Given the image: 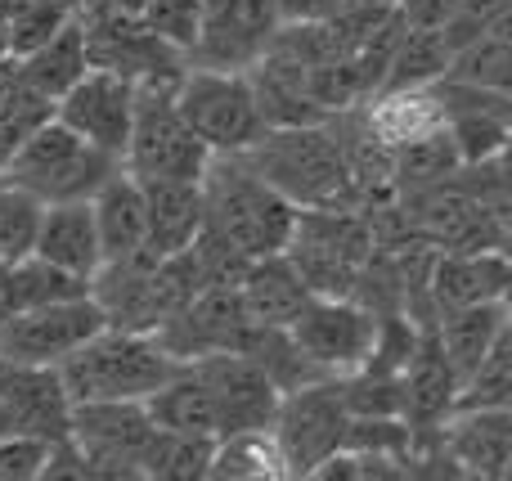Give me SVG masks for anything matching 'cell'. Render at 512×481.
I'll list each match as a JSON object with an SVG mask.
<instances>
[{
  "label": "cell",
  "instance_id": "6da1fadb",
  "mask_svg": "<svg viewBox=\"0 0 512 481\" xmlns=\"http://www.w3.org/2000/svg\"><path fill=\"white\" fill-rule=\"evenodd\" d=\"M203 194H207V230H216L225 243H234L248 261L288 252L301 207L292 198H283L243 153H216L203 176Z\"/></svg>",
  "mask_w": 512,
  "mask_h": 481
},
{
  "label": "cell",
  "instance_id": "7a4b0ae2",
  "mask_svg": "<svg viewBox=\"0 0 512 481\" xmlns=\"http://www.w3.org/2000/svg\"><path fill=\"white\" fill-rule=\"evenodd\" d=\"M243 158L297 207H351V153L337 140V117L310 126H279Z\"/></svg>",
  "mask_w": 512,
  "mask_h": 481
},
{
  "label": "cell",
  "instance_id": "3957f363",
  "mask_svg": "<svg viewBox=\"0 0 512 481\" xmlns=\"http://www.w3.org/2000/svg\"><path fill=\"white\" fill-rule=\"evenodd\" d=\"M176 369L180 360L153 333H131V329H99L72 356L59 360V374L72 405L149 401Z\"/></svg>",
  "mask_w": 512,
  "mask_h": 481
},
{
  "label": "cell",
  "instance_id": "277c9868",
  "mask_svg": "<svg viewBox=\"0 0 512 481\" xmlns=\"http://www.w3.org/2000/svg\"><path fill=\"white\" fill-rule=\"evenodd\" d=\"M189 72V68H185ZM185 72H158V77L135 81V126L126 171L140 180H203L216 153L198 140V131L180 113V77Z\"/></svg>",
  "mask_w": 512,
  "mask_h": 481
},
{
  "label": "cell",
  "instance_id": "5b68a950",
  "mask_svg": "<svg viewBox=\"0 0 512 481\" xmlns=\"http://www.w3.org/2000/svg\"><path fill=\"white\" fill-rule=\"evenodd\" d=\"M126 171L117 153L99 149V144L81 140L72 126L59 122V113L14 153L5 176L18 180L23 189L41 194L45 203H77V198H95L108 180Z\"/></svg>",
  "mask_w": 512,
  "mask_h": 481
},
{
  "label": "cell",
  "instance_id": "8992f818",
  "mask_svg": "<svg viewBox=\"0 0 512 481\" xmlns=\"http://www.w3.org/2000/svg\"><path fill=\"white\" fill-rule=\"evenodd\" d=\"M378 252V230L355 207H301L288 257L315 297H351L364 261Z\"/></svg>",
  "mask_w": 512,
  "mask_h": 481
},
{
  "label": "cell",
  "instance_id": "52a82bcc",
  "mask_svg": "<svg viewBox=\"0 0 512 481\" xmlns=\"http://www.w3.org/2000/svg\"><path fill=\"white\" fill-rule=\"evenodd\" d=\"M180 113L198 131V140L212 153H248L252 144H261L270 135L248 68H203L189 63V72L180 77Z\"/></svg>",
  "mask_w": 512,
  "mask_h": 481
},
{
  "label": "cell",
  "instance_id": "ba28073f",
  "mask_svg": "<svg viewBox=\"0 0 512 481\" xmlns=\"http://www.w3.org/2000/svg\"><path fill=\"white\" fill-rule=\"evenodd\" d=\"M346 428H351V405L342 378H319L297 392H283L279 414L270 423L288 477H315L328 459L342 455Z\"/></svg>",
  "mask_w": 512,
  "mask_h": 481
},
{
  "label": "cell",
  "instance_id": "9c48e42d",
  "mask_svg": "<svg viewBox=\"0 0 512 481\" xmlns=\"http://www.w3.org/2000/svg\"><path fill=\"white\" fill-rule=\"evenodd\" d=\"M99 329H108V320L90 293L72 297V302L32 306V311H5L0 306V360L59 365L63 356H72Z\"/></svg>",
  "mask_w": 512,
  "mask_h": 481
},
{
  "label": "cell",
  "instance_id": "30bf717a",
  "mask_svg": "<svg viewBox=\"0 0 512 481\" xmlns=\"http://www.w3.org/2000/svg\"><path fill=\"white\" fill-rule=\"evenodd\" d=\"M72 437L95 464V477H144L158 423L144 401H90L72 405Z\"/></svg>",
  "mask_w": 512,
  "mask_h": 481
},
{
  "label": "cell",
  "instance_id": "8fae6325",
  "mask_svg": "<svg viewBox=\"0 0 512 481\" xmlns=\"http://www.w3.org/2000/svg\"><path fill=\"white\" fill-rule=\"evenodd\" d=\"M292 338L301 342V351L328 378H351L373 356L378 315L364 302H355V297H315L310 311L292 324Z\"/></svg>",
  "mask_w": 512,
  "mask_h": 481
},
{
  "label": "cell",
  "instance_id": "7c38bea8",
  "mask_svg": "<svg viewBox=\"0 0 512 481\" xmlns=\"http://www.w3.org/2000/svg\"><path fill=\"white\" fill-rule=\"evenodd\" d=\"M63 126L81 135V140L99 144V149L117 153L126 162L131 149V126H135V77L113 68H90L68 95L54 104Z\"/></svg>",
  "mask_w": 512,
  "mask_h": 481
},
{
  "label": "cell",
  "instance_id": "4fadbf2b",
  "mask_svg": "<svg viewBox=\"0 0 512 481\" xmlns=\"http://www.w3.org/2000/svg\"><path fill=\"white\" fill-rule=\"evenodd\" d=\"M279 27V0H203V36H198V50L189 63L252 68Z\"/></svg>",
  "mask_w": 512,
  "mask_h": 481
},
{
  "label": "cell",
  "instance_id": "5bb4252c",
  "mask_svg": "<svg viewBox=\"0 0 512 481\" xmlns=\"http://www.w3.org/2000/svg\"><path fill=\"white\" fill-rule=\"evenodd\" d=\"M194 374L212 387L216 405H221L225 432H243V428H270L279 414L283 392L274 387V378L261 369V360L248 351H212V356L189 360Z\"/></svg>",
  "mask_w": 512,
  "mask_h": 481
},
{
  "label": "cell",
  "instance_id": "9a60e30c",
  "mask_svg": "<svg viewBox=\"0 0 512 481\" xmlns=\"http://www.w3.org/2000/svg\"><path fill=\"white\" fill-rule=\"evenodd\" d=\"M158 266L162 252L140 248L126 257H108L90 279V297L99 302L108 329L131 333H158L162 329V302H158Z\"/></svg>",
  "mask_w": 512,
  "mask_h": 481
},
{
  "label": "cell",
  "instance_id": "2e32d148",
  "mask_svg": "<svg viewBox=\"0 0 512 481\" xmlns=\"http://www.w3.org/2000/svg\"><path fill=\"white\" fill-rule=\"evenodd\" d=\"M0 405L9 410L18 432H32L45 441L72 437V396L63 387L59 365L0 360Z\"/></svg>",
  "mask_w": 512,
  "mask_h": 481
},
{
  "label": "cell",
  "instance_id": "e0dca14e",
  "mask_svg": "<svg viewBox=\"0 0 512 481\" xmlns=\"http://www.w3.org/2000/svg\"><path fill=\"white\" fill-rule=\"evenodd\" d=\"M459 392L463 383L432 324V329H423V338H418L414 356L405 365V419L414 423V432H441L450 423V414L459 410Z\"/></svg>",
  "mask_w": 512,
  "mask_h": 481
},
{
  "label": "cell",
  "instance_id": "ac0fdd59",
  "mask_svg": "<svg viewBox=\"0 0 512 481\" xmlns=\"http://www.w3.org/2000/svg\"><path fill=\"white\" fill-rule=\"evenodd\" d=\"M445 450L463 477H504L512 464V410H454Z\"/></svg>",
  "mask_w": 512,
  "mask_h": 481
},
{
  "label": "cell",
  "instance_id": "d6986e66",
  "mask_svg": "<svg viewBox=\"0 0 512 481\" xmlns=\"http://www.w3.org/2000/svg\"><path fill=\"white\" fill-rule=\"evenodd\" d=\"M243 302L265 329H292L315 302V288L306 284V275L297 270V261L288 252H274L248 266L243 275Z\"/></svg>",
  "mask_w": 512,
  "mask_h": 481
},
{
  "label": "cell",
  "instance_id": "ffe728a7",
  "mask_svg": "<svg viewBox=\"0 0 512 481\" xmlns=\"http://www.w3.org/2000/svg\"><path fill=\"white\" fill-rule=\"evenodd\" d=\"M144 198H149V248L171 257V252H185L189 243L203 234L207 225V194L203 180H140Z\"/></svg>",
  "mask_w": 512,
  "mask_h": 481
},
{
  "label": "cell",
  "instance_id": "44dd1931",
  "mask_svg": "<svg viewBox=\"0 0 512 481\" xmlns=\"http://www.w3.org/2000/svg\"><path fill=\"white\" fill-rule=\"evenodd\" d=\"M36 257L54 261V266L72 270L81 279H95L104 266V243H99L95 203L77 198V203H50L41 221V239H36Z\"/></svg>",
  "mask_w": 512,
  "mask_h": 481
},
{
  "label": "cell",
  "instance_id": "7402d4cb",
  "mask_svg": "<svg viewBox=\"0 0 512 481\" xmlns=\"http://www.w3.org/2000/svg\"><path fill=\"white\" fill-rule=\"evenodd\" d=\"M90 68H95V59H90L86 23L72 18L59 36H50V41L41 45V50H32V54L18 59V81H23L27 90H36V95H45V99L59 104V99L68 95Z\"/></svg>",
  "mask_w": 512,
  "mask_h": 481
},
{
  "label": "cell",
  "instance_id": "603a6c76",
  "mask_svg": "<svg viewBox=\"0 0 512 481\" xmlns=\"http://www.w3.org/2000/svg\"><path fill=\"white\" fill-rule=\"evenodd\" d=\"M149 414L158 428L167 432H185V437H225V419L216 405L212 387L194 374V365H180L158 392L149 396Z\"/></svg>",
  "mask_w": 512,
  "mask_h": 481
},
{
  "label": "cell",
  "instance_id": "cb8c5ba5",
  "mask_svg": "<svg viewBox=\"0 0 512 481\" xmlns=\"http://www.w3.org/2000/svg\"><path fill=\"white\" fill-rule=\"evenodd\" d=\"M90 203H95V225H99V243H104V261L149 248V198H144L140 176L117 171Z\"/></svg>",
  "mask_w": 512,
  "mask_h": 481
},
{
  "label": "cell",
  "instance_id": "d4e9b609",
  "mask_svg": "<svg viewBox=\"0 0 512 481\" xmlns=\"http://www.w3.org/2000/svg\"><path fill=\"white\" fill-rule=\"evenodd\" d=\"M508 320H512V306L504 302V297L459 306V311H445L441 320H436L441 347H445V356H450L459 383H468V378L477 374V365L490 356V347H495L499 333L508 329Z\"/></svg>",
  "mask_w": 512,
  "mask_h": 481
},
{
  "label": "cell",
  "instance_id": "484cf974",
  "mask_svg": "<svg viewBox=\"0 0 512 481\" xmlns=\"http://www.w3.org/2000/svg\"><path fill=\"white\" fill-rule=\"evenodd\" d=\"M90 279L72 275V270L54 266L45 257H23L9 266L5 288H0V306L5 311H32V306H54V302H72V297H86Z\"/></svg>",
  "mask_w": 512,
  "mask_h": 481
},
{
  "label": "cell",
  "instance_id": "4316f807",
  "mask_svg": "<svg viewBox=\"0 0 512 481\" xmlns=\"http://www.w3.org/2000/svg\"><path fill=\"white\" fill-rule=\"evenodd\" d=\"M265 477H288L279 441H274L270 428H243L216 437L212 481H265Z\"/></svg>",
  "mask_w": 512,
  "mask_h": 481
},
{
  "label": "cell",
  "instance_id": "83f0119b",
  "mask_svg": "<svg viewBox=\"0 0 512 481\" xmlns=\"http://www.w3.org/2000/svg\"><path fill=\"white\" fill-rule=\"evenodd\" d=\"M450 63H454V50L445 45L441 32L409 27V32L400 36L396 54H391L387 81H382L378 95H387V90H427L441 77H450Z\"/></svg>",
  "mask_w": 512,
  "mask_h": 481
},
{
  "label": "cell",
  "instance_id": "f1b7e54d",
  "mask_svg": "<svg viewBox=\"0 0 512 481\" xmlns=\"http://www.w3.org/2000/svg\"><path fill=\"white\" fill-rule=\"evenodd\" d=\"M459 167H463V158H459V144H454L450 126H436V131L418 135V140L396 144V185L400 189L445 185Z\"/></svg>",
  "mask_w": 512,
  "mask_h": 481
},
{
  "label": "cell",
  "instance_id": "f546056e",
  "mask_svg": "<svg viewBox=\"0 0 512 481\" xmlns=\"http://www.w3.org/2000/svg\"><path fill=\"white\" fill-rule=\"evenodd\" d=\"M45 198L23 189L18 180L0 176V261L14 266V261L32 257L36 239H41V221H45Z\"/></svg>",
  "mask_w": 512,
  "mask_h": 481
},
{
  "label": "cell",
  "instance_id": "4dcf8cb0",
  "mask_svg": "<svg viewBox=\"0 0 512 481\" xmlns=\"http://www.w3.org/2000/svg\"><path fill=\"white\" fill-rule=\"evenodd\" d=\"M5 23H9V54L41 50L50 36H59L63 27L77 18V0H5Z\"/></svg>",
  "mask_w": 512,
  "mask_h": 481
},
{
  "label": "cell",
  "instance_id": "1f68e13d",
  "mask_svg": "<svg viewBox=\"0 0 512 481\" xmlns=\"http://www.w3.org/2000/svg\"><path fill=\"white\" fill-rule=\"evenodd\" d=\"M212 455H216V441L212 437H185V432L158 428L149 455H144V477H158V481H203V477H212Z\"/></svg>",
  "mask_w": 512,
  "mask_h": 481
},
{
  "label": "cell",
  "instance_id": "d6a6232c",
  "mask_svg": "<svg viewBox=\"0 0 512 481\" xmlns=\"http://www.w3.org/2000/svg\"><path fill=\"white\" fill-rule=\"evenodd\" d=\"M459 410H512V320L477 365V374L463 383Z\"/></svg>",
  "mask_w": 512,
  "mask_h": 481
},
{
  "label": "cell",
  "instance_id": "836d02e7",
  "mask_svg": "<svg viewBox=\"0 0 512 481\" xmlns=\"http://www.w3.org/2000/svg\"><path fill=\"white\" fill-rule=\"evenodd\" d=\"M450 77L499 90V95H512V41L499 32H486L481 41L463 45L450 63Z\"/></svg>",
  "mask_w": 512,
  "mask_h": 481
},
{
  "label": "cell",
  "instance_id": "e575fe53",
  "mask_svg": "<svg viewBox=\"0 0 512 481\" xmlns=\"http://www.w3.org/2000/svg\"><path fill=\"white\" fill-rule=\"evenodd\" d=\"M50 117H54V99L36 95V90H27L23 81H18V90L9 95V104L0 108V176L9 171L14 153L23 149Z\"/></svg>",
  "mask_w": 512,
  "mask_h": 481
},
{
  "label": "cell",
  "instance_id": "d590c367",
  "mask_svg": "<svg viewBox=\"0 0 512 481\" xmlns=\"http://www.w3.org/2000/svg\"><path fill=\"white\" fill-rule=\"evenodd\" d=\"M144 23L185 59H194L198 36H203V0H149Z\"/></svg>",
  "mask_w": 512,
  "mask_h": 481
},
{
  "label": "cell",
  "instance_id": "8d00e7d4",
  "mask_svg": "<svg viewBox=\"0 0 512 481\" xmlns=\"http://www.w3.org/2000/svg\"><path fill=\"white\" fill-rule=\"evenodd\" d=\"M342 392L351 414H400L405 419V374H373V369H360V374L342 378Z\"/></svg>",
  "mask_w": 512,
  "mask_h": 481
},
{
  "label": "cell",
  "instance_id": "74e56055",
  "mask_svg": "<svg viewBox=\"0 0 512 481\" xmlns=\"http://www.w3.org/2000/svg\"><path fill=\"white\" fill-rule=\"evenodd\" d=\"M54 441L32 437V432H5L0 437V481H36L45 477Z\"/></svg>",
  "mask_w": 512,
  "mask_h": 481
},
{
  "label": "cell",
  "instance_id": "f35d334b",
  "mask_svg": "<svg viewBox=\"0 0 512 481\" xmlns=\"http://www.w3.org/2000/svg\"><path fill=\"white\" fill-rule=\"evenodd\" d=\"M463 0H400V14L409 27H423V32H441L454 14H459Z\"/></svg>",
  "mask_w": 512,
  "mask_h": 481
},
{
  "label": "cell",
  "instance_id": "ab89813d",
  "mask_svg": "<svg viewBox=\"0 0 512 481\" xmlns=\"http://www.w3.org/2000/svg\"><path fill=\"white\" fill-rule=\"evenodd\" d=\"M346 9V0H279L283 23H333Z\"/></svg>",
  "mask_w": 512,
  "mask_h": 481
},
{
  "label": "cell",
  "instance_id": "60d3db41",
  "mask_svg": "<svg viewBox=\"0 0 512 481\" xmlns=\"http://www.w3.org/2000/svg\"><path fill=\"white\" fill-rule=\"evenodd\" d=\"M14 90H18V59H0V108L9 104Z\"/></svg>",
  "mask_w": 512,
  "mask_h": 481
},
{
  "label": "cell",
  "instance_id": "b9f144b4",
  "mask_svg": "<svg viewBox=\"0 0 512 481\" xmlns=\"http://www.w3.org/2000/svg\"><path fill=\"white\" fill-rule=\"evenodd\" d=\"M490 32H499V36H508L512 41V0H504V9H499V18H495V27Z\"/></svg>",
  "mask_w": 512,
  "mask_h": 481
},
{
  "label": "cell",
  "instance_id": "7bdbcfd3",
  "mask_svg": "<svg viewBox=\"0 0 512 481\" xmlns=\"http://www.w3.org/2000/svg\"><path fill=\"white\" fill-rule=\"evenodd\" d=\"M0 59H14V54H9V23H5V9H0Z\"/></svg>",
  "mask_w": 512,
  "mask_h": 481
},
{
  "label": "cell",
  "instance_id": "ee69618b",
  "mask_svg": "<svg viewBox=\"0 0 512 481\" xmlns=\"http://www.w3.org/2000/svg\"><path fill=\"white\" fill-rule=\"evenodd\" d=\"M113 5L131 9V14H144V9H149V0H113Z\"/></svg>",
  "mask_w": 512,
  "mask_h": 481
},
{
  "label": "cell",
  "instance_id": "f6af8a7d",
  "mask_svg": "<svg viewBox=\"0 0 512 481\" xmlns=\"http://www.w3.org/2000/svg\"><path fill=\"white\" fill-rule=\"evenodd\" d=\"M504 477H508V481H512V464H508V473H504Z\"/></svg>",
  "mask_w": 512,
  "mask_h": 481
},
{
  "label": "cell",
  "instance_id": "bcb514c9",
  "mask_svg": "<svg viewBox=\"0 0 512 481\" xmlns=\"http://www.w3.org/2000/svg\"><path fill=\"white\" fill-rule=\"evenodd\" d=\"M396 5H400V0H396Z\"/></svg>",
  "mask_w": 512,
  "mask_h": 481
}]
</instances>
